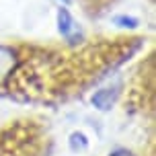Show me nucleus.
Instances as JSON below:
<instances>
[{"label": "nucleus", "mask_w": 156, "mask_h": 156, "mask_svg": "<svg viewBox=\"0 0 156 156\" xmlns=\"http://www.w3.org/2000/svg\"><path fill=\"white\" fill-rule=\"evenodd\" d=\"M68 146H70L72 152L82 154V152L88 150V138H86L82 132H72L70 133V140H68Z\"/></svg>", "instance_id": "nucleus-4"}, {"label": "nucleus", "mask_w": 156, "mask_h": 156, "mask_svg": "<svg viewBox=\"0 0 156 156\" xmlns=\"http://www.w3.org/2000/svg\"><path fill=\"white\" fill-rule=\"evenodd\" d=\"M113 23H115L117 27H123V29H136V27H138V19L119 15V16H115V19H113Z\"/></svg>", "instance_id": "nucleus-5"}, {"label": "nucleus", "mask_w": 156, "mask_h": 156, "mask_svg": "<svg viewBox=\"0 0 156 156\" xmlns=\"http://www.w3.org/2000/svg\"><path fill=\"white\" fill-rule=\"evenodd\" d=\"M117 94H119V90H117L115 86H105V88H99V90L93 94L90 103H93L99 111H109L111 107L115 105Z\"/></svg>", "instance_id": "nucleus-2"}, {"label": "nucleus", "mask_w": 156, "mask_h": 156, "mask_svg": "<svg viewBox=\"0 0 156 156\" xmlns=\"http://www.w3.org/2000/svg\"><path fill=\"white\" fill-rule=\"evenodd\" d=\"M107 156H136L132 152V150H127V148H115L113 152H109Z\"/></svg>", "instance_id": "nucleus-6"}, {"label": "nucleus", "mask_w": 156, "mask_h": 156, "mask_svg": "<svg viewBox=\"0 0 156 156\" xmlns=\"http://www.w3.org/2000/svg\"><path fill=\"white\" fill-rule=\"evenodd\" d=\"M58 2H62V4H64V6H66V4H70V2H72V0H58Z\"/></svg>", "instance_id": "nucleus-7"}, {"label": "nucleus", "mask_w": 156, "mask_h": 156, "mask_svg": "<svg viewBox=\"0 0 156 156\" xmlns=\"http://www.w3.org/2000/svg\"><path fill=\"white\" fill-rule=\"evenodd\" d=\"M55 19H58V31L68 43H80L82 41V29H80V25L76 23V19L70 15V10L66 6L58 8Z\"/></svg>", "instance_id": "nucleus-1"}, {"label": "nucleus", "mask_w": 156, "mask_h": 156, "mask_svg": "<svg viewBox=\"0 0 156 156\" xmlns=\"http://www.w3.org/2000/svg\"><path fill=\"white\" fill-rule=\"evenodd\" d=\"M16 66V54L12 47L0 43V82H4Z\"/></svg>", "instance_id": "nucleus-3"}]
</instances>
